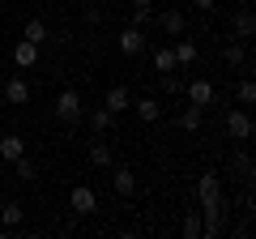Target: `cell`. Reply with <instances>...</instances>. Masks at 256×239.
I'll list each match as a JSON object with an SVG mask.
<instances>
[{
	"instance_id": "6da1fadb",
	"label": "cell",
	"mask_w": 256,
	"mask_h": 239,
	"mask_svg": "<svg viewBox=\"0 0 256 239\" xmlns=\"http://www.w3.org/2000/svg\"><path fill=\"white\" fill-rule=\"evenodd\" d=\"M56 120H60V124H82L86 120V102H82V94H77L73 86H64V90L56 94Z\"/></svg>"
},
{
	"instance_id": "7a4b0ae2",
	"label": "cell",
	"mask_w": 256,
	"mask_h": 239,
	"mask_svg": "<svg viewBox=\"0 0 256 239\" xmlns=\"http://www.w3.org/2000/svg\"><path fill=\"white\" fill-rule=\"evenodd\" d=\"M68 210H73L77 218H90V214H98V192H94L90 184H77L73 192H68Z\"/></svg>"
},
{
	"instance_id": "3957f363",
	"label": "cell",
	"mask_w": 256,
	"mask_h": 239,
	"mask_svg": "<svg viewBox=\"0 0 256 239\" xmlns=\"http://www.w3.org/2000/svg\"><path fill=\"white\" fill-rule=\"evenodd\" d=\"M252 128H256V124H252V116H248V107H230L226 111V132L235 141H248V137H252Z\"/></svg>"
},
{
	"instance_id": "277c9868",
	"label": "cell",
	"mask_w": 256,
	"mask_h": 239,
	"mask_svg": "<svg viewBox=\"0 0 256 239\" xmlns=\"http://www.w3.org/2000/svg\"><path fill=\"white\" fill-rule=\"evenodd\" d=\"M184 90H188V102H192V107H214V82L192 77V82H184Z\"/></svg>"
},
{
	"instance_id": "5b68a950",
	"label": "cell",
	"mask_w": 256,
	"mask_h": 239,
	"mask_svg": "<svg viewBox=\"0 0 256 239\" xmlns=\"http://www.w3.org/2000/svg\"><path fill=\"white\" fill-rule=\"evenodd\" d=\"M116 43H120V52H124V56H141V52H146V43H150V38L141 34V26H124V30H120V38H116Z\"/></svg>"
},
{
	"instance_id": "8992f818",
	"label": "cell",
	"mask_w": 256,
	"mask_h": 239,
	"mask_svg": "<svg viewBox=\"0 0 256 239\" xmlns=\"http://www.w3.org/2000/svg\"><path fill=\"white\" fill-rule=\"evenodd\" d=\"M154 22H158V30H162V34H171V38H180L184 34V26H188V22H184V13L175 9H162V13H154Z\"/></svg>"
},
{
	"instance_id": "52a82bcc",
	"label": "cell",
	"mask_w": 256,
	"mask_h": 239,
	"mask_svg": "<svg viewBox=\"0 0 256 239\" xmlns=\"http://www.w3.org/2000/svg\"><path fill=\"white\" fill-rule=\"evenodd\" d=\"M4 102H13V107H26L30 102V82L26 77H9L4 82Z\"/></svg>"
},
{
	"instance_id": "ba28073f",
	"label": "cell",
	"mask_w": 256,
	"mask_h": 239,
	"mask_svg": "<svg viewBox=\"0 0 256 239\" xmlns=\"http://www.w3.org/2000/svg\"><path fill=\"white\" fill-rule=\"evenodd\" d=\"M132 111H137L141 124H158V116H162V102H158L154 94H146V98H132Z\"/></svg>"
},
{
	"instance_id": "9c48e42d",
	"label": "cell",
	"mask_w": 256,
	"mask_h": 239,
	"mask_svg": "<svg viewBox=\"0 0 256 239\" xmlns=\"http://www.w3.org/2000/svg\"><path fill=\"white\" fill-rule=\"evenodd\" d=\"M38 52H43L38 43H26V38H22V43L13 47V64H18L22 73H26V68H34V64H38Z\"/></svg>"
},
{
	"instance_id": "30bf717a",
	"label": "cell",
	"mask_w": 256,
	"mask_h": 239,
	"mask_svg": "<svg viewBox=\"0 0 256 239\" xmlns=\"http://www.w3.org/2000/svg\"><path fill=\"white\" fill-rule=\"evenodd\" d=\"M102 107L116 111V116H120V111H128V107H132V94H128V86H111L107 98H102Z\"/></svg>"
},
{
	"instance_id": "8fae6325",
	"label": "cell",
	"mask_w": 256,
	"mask_h": 239,
	"mask_svg": "<svg viewBox=\"0 0 256 239\" xmlns=\"http://www.w3.org/2000/svg\"><path fill=\"white\" fill-rule=\"evenodd\" d=\"M22 154H26V137L4 132V137H0V158H4V162H13V158H22Z\"/></svg>"
},
{
	"instance_id": "7c38bea8",
	"label": "cell",
	"mask_w": 256,
	"mask_h": 239,
	"mask_svg": "<svg viewBox=\"0 0 256 239\" xmlns=\"http://www.w3.org/2000/svg\"><path fill=\"white\" fill-rule=\"evenodd\" d=\"M86 120H90V128H94V132H111V124H116V111H107V107H90V111H86Z\"/></svg>"
},
{
	"instance_id": "4fadbf2b",
	"label": "cell",
	"mask_w": 256,
	"mask_h": 239,
	"mask_svg": "<svg viewBox=\"0 0 256 239\" xmlns=\"http://www.w3.org/2000/svg\"><path fill=\"white\" fill-rule=\"evenodd\" d=\"M22 38H26V43H38V47H43L47 38H52V30H47V22H43V18H30V22H26V30H22Z\"/></svg>"
},
{
	"instance_id": "5bb4252c",
	"label": "cell",
	"mask_w": 256,
	"mask_h": 239,
	"mask_svg": "<svg viewBox=\"0 0 256 239\" xmlns=\"http://www.w3.org/2000/svg\"><path fill=\"white\" fill-rule=\"evenodd\" d=\"M111 184H116V192H120V196H132V192H137V175L128 171V166H116Z\"/></svg>"
},
{
	"instance_id": "9a60e30c",
	"label": "cell",
	"mask_w": 256,
	"mask_h": 239,
	"mask_svg": "<svg viewBox=\"0 0 256 239\" xmlns=\"http://www.w3.org/2000/svg\"><path fill=\"white\" fill-rule=\"evenodd\" d=\"M175 124H180L184 132H196V128H201V124H205V107H184Z\"/></svg>"
},
{
	"instance_id": "2e32d148",
	"label": "cell",
	"mask_w": 256,
	"mask_h": 239,
	"mask_svg": "<svg viewBox=\"0 0 256 239\" xmlns=\"http://www.w3.org/2000/svg\"><path fill=\"white\" fill-rule=\"evenodd\" d=\"M222 64L226 68H244V38H230V43L222 47Z\"/></svg>"
},
{
	"instance_id": "e0dca14e",
	"label": "cell",
	"mask_w": 256,
	"mask_h": 239,
	"mask_svg": "<svg viewBox=\"0 0 256 239\" xmlns=\"http://www.w3.org/2000/svg\"><path fill=\"white\" fill-rule=\"evenodd\" d=\"M171 52H175V64H180V68H192V64H196V43H188V38H180Z\"/></svg>"
},
{
	"instance_id": "ac0fdd59",
	"label": "cell",
	"mask_w": 256,
	"mask_h": 239,
	"mask_svg": "<svg viewBox=\"0 0 256 239\" xmlns=\"http://www.w3.org/2000/svg\"><path fill=\"white\" fill-rule=\"evenodd\" d=\"M252 30H256V18H252V9H239L235 13V38H252Z\"/></svg>"
},
{
	"instance_id": "d6986e66",
	"label": "cell",
	"mask_w": 256,
	"mask_h": 239,
	"mask_svg": "<svg viewBox=\"0 0 256 239\" xmlns=\"http://www.w3.org/2000/svg\"><path fill=\"white\" fill-rule=\"evenodd\" d=\"M0 222H4V226H22V222H26V210H22L18 201H4L0 205Z\"/></svg>"
},
{
	"instance_id": "ffe728a7",
	"label": "cell",
	"mask_w": 256,
	"mask_h": 239,
	"mask_svg": "<svg viewBox=\"0 0 256 239\" xmlns=\"http://www.w3.org/2000/svg\"><path fill=\"white\" fill-rule=\"evenodd\" d=\"M154 68H158V73H175V68H180L171 47H154Z\"/></svg>"
},
{
	"instance_id": "44dd1931",
	"label": "cell",
	"mask_w": 256,
	"mask_h": 239,
	"mask_svg": "<svg viewBox=\"0 0 256 239\" xmlns=\"http://www.w3.org/2000/svg\"><path fill=\"white\" fill-rule=\"evenodd\" d=\"M90 166H98V171L111 166V146H107V141H94V146H90Z\"/></svg>"
},
{
	"instance_id": "7402d4cb",
	"label": "cell",
	"mask_w": 256,
	"mask_h": 239,
	"mask_svg": "<svg viewBox=\"0 0 256 239\" xmlns=\"http://www.w3.org/2000/svg\"><path fill=\"white\" fill-rule=\"evenodd\" d=\"M235 102H239V107H252V102H256V86L248 82V77L235 86Z\"/></svg>"
},
{
	"instance_id": "603a6c76",
	"label": "cell",
	"mask_w": 256,
	"mask_h": 239,
	"mask_svg": "<svg viewBox=\"0 0 256 239\" xmlns=\"http://www.w3.org/2000/svg\"><path fill=\"white\" fill-rule=\"evenodd\" d=\"M201 226H205V222H201V210H192L188 218H184V235H188V239H201Z\"/></svg>"
},
{
	"instance_id": "cb8c5ba5",
	"label": "cell",
	"mask_w": 256,
	"mask_h": 239,
	"mask_svg": "<svg viewBox=\"0 0 256 239\" xmlns=\"http://www.w3.org/2000/svg\"><path fill=\"white\" fill-rule=\"evenodd\" d=\"M13 175H18V180H26V184H30V180H34V162H30L26 154H22V158H13Z\"/></svg>"
},
{
	"instance_id": "d4e9b609",
	"label": "cell",
	"mask_w": 256,
	"mask_h": 239,
	"mask_svg": "<svg viewBox=\"0 0 256 239\" xmlns=\"http://www.w3.org/2000/svg\"><path fill=\"white\" fill-rule=\"evenodd\" d=\"M162 90H166V94H180V90H184V77H180V68H175V73H162Z\"/></svg>"
},
{
	"instance_id": "484cf974",
	"label": "cell",
	"mask_w": 256,
	"mask_h": 239,
	"mask_svg": "<svg viewBox=\"0 0 256 239\" xmlns=\"http://www.w3.org/2000/svg\"><path fill=\"white\" fill-rule=\"evenodd\" d=\"M154 22V9H132V26H150Z\"/></svg>"
},
{
	"instance_id": "4316f807",
	"label": "cell",
	"mask_w": 256,
	"mask_h": 239,
	"mask_svg": "<svg viewBox=\"0 0 256 239\" xmlns=\"http://www.w3.org/2000/svg\"><path fill=\"white\" fill-rule=\"evenodd\" d=\"M98 22H102V9L90 0V9H86V26H98Z\"/></svg>"
},
{
	"instance_id": "83f0119b",
	"label": "cell",
	"mask_w": 256,
	"mask_h": 239,
	"mask_svg": "<svg viewBox=\"0 0 256 239\" xmlns=\"http://www.w3.org/2000/svg\"><path fill=\"white\" fill-rule=\"evenodd\" d=\"M192 4H196V9H201V13H210V9H218V0H192Z\"/></svg>"
},
{
	"instance_id": "f1b7e54d",
	"label": "cell",
	"mask_w": 256,
	"mask_h": 239,
	"mask_svg": "<svg viewBox=\"0 0 256 239\" xmlns=\"http://www.w3.org/2000/svg\"><path fill=\"white\" fill-rule=\"evenodd\" d=\"M158 0H132V9H154Z\"/></svg>"
},
{
	"instance_id": "f546056e",
	"label": "cell",
	"mask_w": 256,
	"mask_h": 239,
	"mask_svg": "<svg viewBox=\"0 0 256 239\" xmlns=\"http://www.w3.org/2000/svg\"><path fill=\"white\" fill-rule=\"evenodd\" d=\"M166 4H184V0H166Z\"/></svg>"
},
{
	"instance_id": "4dcf8cb0",
	"label": "cell",
	"mask_w": 256,
	"mask_h": 239,
	"mask_svg": "<svg viewBox=\"0 0 256 239\" xmlns=\"http://www.w3.org/2000/svg\"><path fill=\"white\" fill-rule=\"evenodd\" d=\"M43 4H56V0H43Z\"/></svg>"
},
{
	"instance_id": "1f68e13d",
	"label": "cell",
	"mask_w": 256,
	"mask_h": 239,
	"mask_svg": "<svg viewBox=\"0 0 256 239\" xmlns=\"http://www.w3.org/2000/svg\"><path fill=\"white\" fill-rule=\"evenodd\" d=\"M94 4H102V0H94Z\"/></svg>"
}]
</instances>
